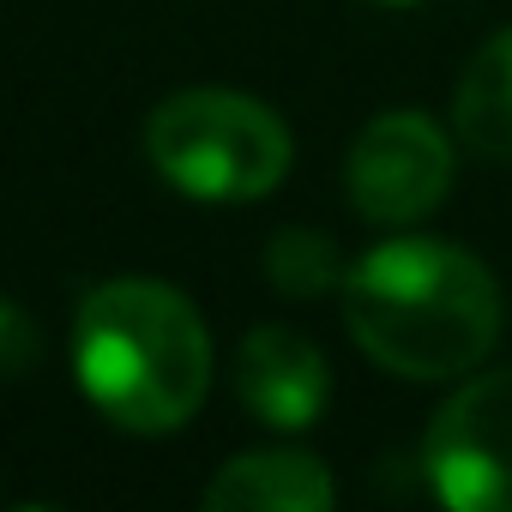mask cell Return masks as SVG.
Here are the masks:
<instances>
[{
    "label": "cell",
    "mask_w": 512,
    "mask_h": 512,
    "mask_svg": "<svg viewBox=\"0 0 512 512\" xmlns=\"http://www.w3.org/2000/svg\"><path fill=\"white\" fill-rule=\"evenodd\" d=\"M428 488L458 512H512V368L464 380L422 434Z\"/></svg>",
    "instance_id": "4"
},
{
    "label": "cell",
    "mask_w": 512,
    "mask_h": 512,
    "mask_svg": "<svg viewBox=\"0 0 512 512\" xmlns=\"http://www.w3.org/2000/svg\"><path fill=\"white\" fill-rule=\"evenodd\" d=\"M73 368L85 398L127 434H175L211 392V332L157 278H109L79 302Z\"/></svg>",
    "instance_id": "2"
},
{
    "label": "cell",
    "mask_w": 512,
    "mask_h": 512,
    "mask_svg": "<svg viewBox=\"0 0 512 512\" xmlns=\"http://www.w3.org/2000/svg\"><path fill=\"white\" fill-rule=\"evenodd\" d=\"M344 326L398 380H458L500 338V284L452 241L398 235L344 272Z\"/></svg>",
    "instance_id": "1"
},
{
    "label": "cell",
    "mask_w": 512,
    "mask_h": 512,
    "mask_svg": "<svg viewBox=\"0 0 512 512\" xmlns=\"http://www.w3.org/2000/svg\"><path fill=\"white\" fill-rule=\"evenodd\" d=\"M235 398L253 422L302 434L326 416L332 368L314 338H302L290 326H253L235 350Z\"/></svg>",
    "instance_id": "6"
},
{
    "label": "cell",
    "mask_w": 512,
    "mask_h": 512,
    "mask_svg": "<svg viewBox=\"0 0 512 512\" xmlns=\"http://www.w3.org/2000/svg\"><path fill=\"white\" fill-rule=\"evenodd\" d=\"M37 362H43V332H37V320H31L19 302L0 296V380H25Z\"/></svg>",
    "instance_id": "10"
},
{
    "label": "cell",
    "mask_w": 512,
    "mask_h": 512,
    "mask_svg": "<svg viewBox=\"0 0 512 512\" xmlns=\"http://www.w3.org/2000/svg\"><path fill=\"white\" fill-rule=\"evenodd\" d=\"M145 157L187 199L253 205V199L278 193L296 145H290L284 115L266 109L260 97L223 91V85H193L151 109Z\"/></svg>",
    "instance_id": "3"
},
{
    "label": "cell",
    "mask_w": 512,
    "mask_h": 512,
    "mask_svg": "<svg viewBox=\"0 0 512 512\" xmlns=\"http://www.w3.org/2000/svg\"><path fill=\"white\" fill-rule=\"evenodd\" d=\"M199 500L211 512H332L338 482L308 452H241L205 482Z\"/></svg>",
    "instance_id": "7"
},
{
    "label": "cell",
    "mask_w": 512,
    "mask_h": 512,
    "mask_svg": "<svg viewBox=\"0 0 512 512\" xmlns=\"http://www.w3.org/2000/svg\"><path fill=\"white\" fill-rule=\"evenodd\" d=\"M344 253H338V241L332 235H320V229H278L272 241H266V278H272V290L278 296H290V302H314V296H326V290H344Z\"/></svg>",
    "instance_id": "9"
},
{
    "label": "cell",
    "mask_w": 512,
    "mask_h": 512,
    "mask_svg": "<svg viewBox=\"0 0 512 512\" xmlns=\"http://www.w3.org/2000/svg\"><path fill=\"white\" fill-rule=\"evenodd\" d=\"M374 7H416V0H374Z\"/></svg>",
    "instance_id": "11"
},
{
    "label": "cell",
    "mask_w": 512,
    "mask_h": 512,
    "mask_svg": "<svg viewBox=\"0 0 512 512\" xmlns=\"http://www.w3.org/2000/svg\"><path fill=\"white\" fill-rule=\"evenodd\" d=\"M452 187V139L434 127L422 109H392L374 115L344 163V193L368 223L404 229L422 223Z\"/></svg>",
    "instance_id": "5"
},
{
    "label": "cell",
    "mask_w": 512,
    "mask_h": 512,
    "mask_svg": "<svg viewBox=\"0 0 512 512\" xmlns=\"http://www.w3.org/2000/svg\"><path fill=\"white\" fill-rule=\"evenodd\" d=\"M452 127L458 139L488 157V163H512V25L494 31L470 67L458 73V91H452Z\"/></svg>",
    "instance_id": "8"
}]
</instances>
